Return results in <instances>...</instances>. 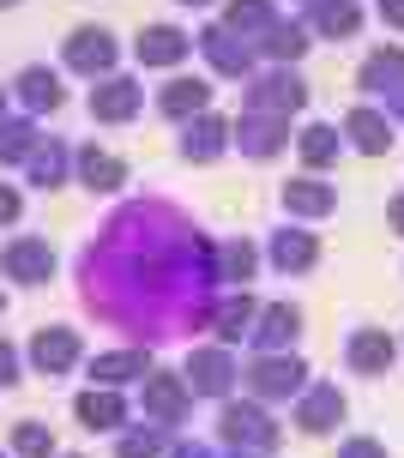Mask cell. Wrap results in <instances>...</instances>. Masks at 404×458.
<instances>
[{
	"mask_svg": "<svg viewBox=\"0 0 404 458\" xmlns=\"http://www.w3.org/2000/svg\"><path fill=\"white\" fill-rule=\"evenodd\" d=\"M211 253L218 248L169 199H133L79 253L85 308L121 332H133L139 344L200 332V326H211V308L224 296Z\"/></svg>",
	"mask_w": 404,
	"mask_h": 458,
	"instance_id": "obj_1",
	"label": "cell"
},
{
	"mask_svg": "<svg viewBox=\"0 0 404 458\" xmlns=\"http://www.w3.org/2000/svg\"><path fill=\"white\" fill-rule=\"evenodd\" d=\"M181 380H187L193 398H229V386L242 380V368L229 356V344H200V350L187 356V368H181Z\"/></svg>",
	"mask_w": 404,
	"mask_h": 458,
	"instance_id": "obj_2",
	"label": "cell"
},
{
	"mask_svg": "<svg viewBox=\"0 0 404 458\" xmlns=\"http://www.w3.org/2000/svg\"><path fill=\"white\" fill-rule=\"evenodd\" d=\"M242 380H247V392H254V398L278 404V398H296V392L308 386V368L278 350V356H254V362L242 368Z\"/></svg>",
	"mask_w": 404,
	"mask_h": 458,
	"instance_id": "obj_3",
	"label": "cell"
},
{
	"mask_svg": "<svg viewBox=\"0 0 404 458\" xmlns=\"http://www.w3.org/2000/svg\"><path fill=\"white\" fill-rule=\"evenodd\" d=\"M218 435H224L229 453H271V446H278V422H271L260 404H224Z\"/></svg>",
	"mask_w": 404,
	"mask_h": 458,
	"instance_id": "obj_4",
	"label": "cell"
},
{
	"mask_svg": "<svg viewBox=\"0 0 404 458\" xmlns=\"http://www.w3.org/2000/svg\"><path fill=\"white\" fill-rule=\"evenodd\" d=\"M308 103V85L296 72H266V79H247V114H284Z\"/></svg>",
	"mask_w": 404,
	"mask_h": 458,
	"instance_id": "obj_5",
	"label": "cell"
},
{
	"mask_svg": "<svg viewBox=\"0 0 404 458\" xmlns=\"http://www.w3.org/2000/svg\"><path fill=\"white\" fill-rule=\"evenodd\" d=\"M187 411H193V392L181 374H145V422L176 428V422H187Z\"/></svg>",
	"mask_w": 404,
	"mask_h": 458,
	"instance_id": "obj_6",
	"label": "cell"
},
{
	"mask_svg": "<svg viewBox=\"0 0 404 458\" xmlns=\"http://www.w3.org/2000/svg\"><path fill=\"white\" fill-rule=\"evenodd\" d=\"M229 145H242V157L266 163L290 145V121H284V114H242V121L229 127Z\"/></svg>",
	"mask_w": 404,
	"mask_h": 458,
	"instance_id": "obj_7",
	"label": "cell"
},
{
	"mask_svg": "<svg viewBox=\"0 0 404 458\" xmlns=\"http://www.w3.org/2000/svg\"><path fill=\"white\" fill-rule=\"evenodd\" d=\"M115 61H121V43H115L109 30L85 24V30H73V37H67V67L73 72H85V79H109Z\"/></svg>",
	"mask_w": 404,
	"mask_h": 458,
	"instance_id": "obj_8",
	"label": "cell"
},
{
	"mask_svg": "<svg viewBox=\"0 0 404 458\" xmlns=\"http://www.w3.org/2000/svg\"><path fill=\"white\" fill-rule=\"evenodd\" d=\"M0 272L19 277V284H48L55 277V248H48L43 235H19V242H6V253H0Z\"/></svg>",
	"mask_w": 404,
	"mask_h": 458,
	"instance_id": "obj_9",
	"label": "cell"
},
{
	"mask_svg": "<svg viewBox=\"0 0 404 458\" xmlns=\"http://www.w3.org/2000/svg\"><path fill=\"white\" fill-rule=\"evenodd\" d=\"M338 422H344V392H338L332 380L302 386V398H296V428H302V435H326Z\"/></svg>",
	"mask_w": 404,
	"mask_h": 458,
	"instance_id": "obj_10",
	"label": "cell"
},
{
	"mask_svg": "<svg viewBox=\"0 0 404 458\" xmlns=\"http://www.w3.org/2000/svg\"><path fill=\"white\" fill-rule=\"evenodd\" d=\"M296 332H302V314H296L290 301H271V308H260L254 314V332H247V344L260 350V356H278V350H290Z\"/></svg>",
	"mask_w": 404,
	"mask_h": 458,
	"instance_id": "obj_11",
	"label": "cell"
},
{
	"mask_svg": "<svg viewBox=\"0 0 404 458\" xmlns=\"http://www.w3.org/2000/svg\"><path fill=\"white\" fill-rule=\"evenodd\" d=\"M200 48H205V61L224 72V79H247L254 72V48L229 30V24H211V30H200Z\"/></svg>",
	"mask_w": 404,
	"mask_h": 458,
	"instance_id": "obj_12",
	"label": "cell"
},
{
	"mask_svg": "<svg viewBox=\"0 0 404 458\" xmlns=\"http://www.w3.org/2000/svg\"><path fill=\"white\" fill-rule=\"evenodd\" d=\"M73 416L85 422L90 435H109V428L127 422V398H121L115 386H85L79 398H73Z\"/></svg>",
	"mask_w": 404,
	"mask_h": 458,
	"instance_id": "obj_13",
	"label": "cell"
},
{
	"mask_svg": "<svg viewBox=\"0 0 404 458\" xmlns=\"http://www.w3.org/2000/svg\"><path fill=\"white\" fill-rule=\"evenodd\" d=\"M73 362H79V332L73 326H43L30 338V368L37 374H67Z\"/></svg>",
	"mask_w": 404,
	"mask_h": 458,
	"instance_id": "obj_14",
	"label": "cell"
},
{
	"mask_svg": "<svg viewBox=\"0 0 404 458\" xmlns=\"http://www.w3.org/2000/svg\"><path fill=\"white\" fill-rule=\"evenodd\" d=\"M139 103H145V85H133V79H103V85H90V114H97V121H133L139 114Z\"/></svg>",
	"mask_w": 404,
	"mask_h": 458,
	"instance_id": "obj_15",
	"label": "cell"
},
{
	"mask_svg": "<svg viewBox=\"0 0 404 458\" xmlns=\"http://www.w3.org/2000/svg\"><path fill=\"white\" fill-rule=\"evenodd\" d=\"M229 151V121H218V114L205 109L187 121V133H181V157L187 163H211V157H224Z\"/></svg>",
	"mask_w": 404,
	"mask_h": 458,
	"instance_id": "obj_16",
	"label": "cell"
},
{
	"mask_svg": "<svg viewBox=\"0 0 404 458\" xmlns=\"http://www.w3.org/2000/svg\"><path fill=\"white\" fill-rule=\"evenodd\" d=\"M73 169H79V182L90 193H115V187L127 182V163L115 157V151H103V145H79L73 151Z\"/></svg>",
	"mask_w": 404,
	"mask_h": 458,
	"instance_id": "obj_17",
	"label": "cell"
},
{
	"mask_svg": "<svg viewBox=\"0 0 404 458\" xmlns=\"http://www.w3.org/2000/svg\"><path fill=\"white\" fill-rule=\"evenodd\" d=\"M187 48H193L187 30H176V24H151V30H139L133 55L145 61V67H176V61H187Z\"/></svg>",
	"mask_w": 404,
	"mask_h": 458,
	"instance_id": "obj_18",
	"label": "cell"
},
{
	"mask_svg": "<svg viewBox=\"0 0 404 458\" xmlns=\"http://www.w3.org/2000/svg\"><path fill=\"white\" fill-rule=\"evenodd\" d=\"M254 314H260V301L247 296V290H229V296H218V308H211L218 344H242L247 332H254Z\"/></svg>",
	"mask_w": 404,
	"mask_h": 458,
	"instance_id": "obj_19",
	"label": "cell"
},
{
	"mask_svg": "<svg viewBox=\"0 0 404 458\" xmlns=\"http://www.w3.org/2000/svg\"><path fill=\"white\" fill-rule=\"evenodd\" d=\"M151 362H145V350H109V356H90V386H127V380H145Z\"/></svg>",
	"mask_w": 404,
	"mask_h": 458,
	"instance_id": "obj_20",
	"label": "cell"
},
{
	"mask_svg": "<svg viewBox=\"0 0 404 458\" xmlns=\"http://www.w3.org/2000/svg\"><path fill=\"white\" fill-rule=\"evenodd\" d=\"M344 139H350L357 151H368V157H381L386 145H392V114H381V109H350V114H344Z\"/></svg>",
	"mask_w": 404,
	"mask_h": 458,
	"instance_id": "obj_21",
	"label": "cell"
},
{
	"mask_svg": "<svg viewBox=\"0 0 404 458\" xmlns=\"http://www.w3.org/2000/svg\"><path fill=\"white\" fill-rule=\"evenodd\" d=\"M392 356H399V344L386 338L381 326H362L357 338H350V368H357V374H386Z\"/></svg>",
	"mask_w": 404,
	"mask_h": 458,
	"instance_id": "obj_22",
	"label": "cell"
},
{
	"mask_svg": "<svg viewBox=\"0 0 404 458\" xmlns=\"http://www.w3.org/2000/svg\"><path fill=\"white\" fill-rule=\"evenodd\" d=\"M19 103L30 114H55L61 103H67V91H61V79H55L48 67H24L19 72Z\"/></svg>",
	"mask_w": 404,
	"mask_h": 458,
	"instance_id": "obj_23",
	"label": "cell"
},
{
	"mask_svg": "<svg viewBox=\"0 0 404 458\" xmlns=\"http://www.w3.org/2000/svg\"><path fill=\"white\" fill-rule=\"evenodd\" d=\"M158 109L169 114V121H193V114L211 109V85H205V79H176V85H163Z\"/></svg>",
	"mask_w": 404,
	"mask_h": 458,
	"instance_id": "obj_24",
	"label": "cell"
},
{
	"mask_svg": "<svg viewBox=\"0 0 404 458\" xmlns=\"http://www.w3.org/2000/svg\"><path fill=\"white\" fill-rule=\"evenodd\" d=\"M314 259H320V242L308 229H278V235H271V266H278V272H308Z\"/></svg>",
	"mask_w": 404,
	"mask_h": 458,
	"instance_id": "obj_25",
	"label": "cell"
},
{
	"mask_svg": "<svg viewBox=\"0 0 404 458\" xmlns=\"http://www.w3.org/2000/svg\"><path fill=\"white\" fill-rule=\"evenodd\" d=\"M254 242H218V253H211V272H218V290H242L247 277H254Z\"/></svg>",
	"mask_w": 404,
	"mask_h": 458,
	"instance_id": "obj_26",
	"label": "cell"
},
{
	"mask_svg": "<svg viewBox=\"0 0 404 458\" xmlns=\"http://www.w3.org/2000/svg\"><path fill=\"white\" fill-rule=\"evenodd\" d=\"M357 24H362V13H357V0H314L308 6V30H320V37H357Z\"/></svg>",
	"mask_w": 404,
	"mask_h": 458,
	"instance_id": "obj_27",
	"label": "cell"
},
{
	"mask_svg": "<svg viewBox=\"0 0 404 458\" xmlns=\"http://www.w3.org/2000/svg\"><path fill=\"white\" fill-rule=\"evenodd\" d=\"M24 169H30V187H61L67 182V169H73V151L67 145H61V139H43V145H37V151H30V163H24Z\"/></svg>",
	"mask_w": 404,
	"mask_h": 458,
	"instance_id": "obj_28",
	"label": "cell"
},
{
	"mask_svg": "<svg viewBox=\"0 0 404 458\" xmlns=\"http://www.w3.org/2000/svg\"><path fill=\"white\" fill-rule=\"evenodd\" d=\"M404 85V48H381L362 61V91L368 97H392Z\"/></svg>",
	"mask_w": 404,
	"mask_h": 458,
	"instance_id": "obj_29",
	"label": "cell"
},
{
	"mask_svg": "<svg viewBox=\"0 0 404 458\" xmlns=\"http://www.w3.org/2000/svg\"><path fill=\"white\" fill-rule=\"evenodd\" d=\"M332 206L338 193L326 182H284V211H296V217H326Z\"/></svg>",
	"mask_w": 404,
	"mask_h": 458,
	"instance_id": "obj_30",
	"label": "cell"
},
{
	"mask_svg": "<svg viewBox=\"0 0 404 458\" xmlns=\"http://www.w3.org/2000/svg\"><path fill=\"white\" fill-rule=\"evenodd\" d=\"M224 24L236 30V37H266L271 24H278V13H271V0H229Z\"/></svg>",
	"mask_w": 404,
	"mask_h": 458,
	"instance_id": "obj_31",
	"label": "cell"
},
{
	"mask_svg": "<svg viewBox=\"0 0 404 458\" xmlns=\"http://www.w3.org/2000/svg\"><path fill=\"white\" fill-rule=\"evenodd\" d=\"M37 145H43V133H37V121H30V114L0 121V163H30Z\"/></svg>",
	"mask_w": 404,
	"mask_h": 458,
	"instance_id": "obj_32",
	"label": "cell"
},
{
	"mask_svg": "<svg viewBox=\"0 0 404 458\" xmlns=\"http://www.w3.org/2000/svg\"><path fill=\"white\" fill-rule=\"evenodd\" d=\"M338 145H344V133H338V127H326V121L302 127V139H296V151H302V163H308V169H326V163L338 157Z\"/></svg>",
	"mask_w": 404,
	"mask_h": 458,
	"instance_id": "obj_33",
	"label": "cell"
},
{
	"mask_svg": "<svg viewBox=\"0 0 404 458\" xmlns=\"http://www.w3.org/2000/svg\"><path fill=\"white\" fill-rule=\"evenodd\" d=\"M163 453H169V440H163L158 422H139V428H127L115 440V458H163Z\"/></svg>",
	"mask_w": 404,
	"mask_h": 458,
	"instance_id": "obj_34",
	"label": "cell"
},
{
	"mask_svg": "<svg viewBox=\"0 0 404 458\" xmlns=\"http://www.w3.org/2000/svg\"><path fill=\"white\" fill-rule=\"evenodd\" d=\"M308 48V30L302 24H271L266 37H260V55H271V61H296Z\"/></svg>",
	"mask_w": 404,
	"mask_h": 458,
	"instance_id": "obj_35",
	"label": "cell"
},
{
	"mask_svg": "<svg viewBox=\"0 0 404 458\" xmlns=\"http://www.w3.org/2000/svg\"><path fill=\"white\" fill-rule=\"evenodd\" d=\"M13 453L19 458H55V435H48L43 422H19L13 428Z\"/></svg>",
	"mask_w": 404,
	"mask_h": 458,
	"instance_id": "obj_36",
	"label": "cell"
},
{
	"mask_svg": "<svg viewBox=\"0 0 404 458\" xmlns=\"http://www.w3.org/2000/svg\"><path fill=\"white\" fill-rule=\"evenodd\" d=\"M19 211H24L19 187H6V182H0V229H6V224H19Z\"/></svg>",
	"mask_w": 404,
	"mask_h": 458,
	"instance_id": "obj_37",
	"label": "cell"
},
{
	"mask_svg": "<svg viewBox=\"0 0 404 458\" xmlns=\"http://www.w3.org/2000/svg\"><path fill=\"white\" fill-rule=\"evenodd\" d=\"M13 380H19V344L0 338V386H13Z\"/></svg>",
	"mask_w": 404,
	"mask_h": 458,
	"instance_id": "obj_38",
	"label": "cell"
},
{
	"mask_svg": "<svg viewBox=\"0 0 404 458\" xmlns=\"http://www.w3.org/2000/svg\"><path fill=\"white\" fill-rule=\"evenodd\" d=\"M338 458H386V446H381V440H344Z\"/></svg>",
	"mask_w": 404,
	"mask_h": 458,
	"instance_id": "obj_39",
	"label": "cell"
},
{
	"mask_svg": "<svg viewBox=\"0 0 404 458\" xmlns=\"http://www.w3.org/2000/svg\"><path fill=\"white\" fill-rule=\"evenodd\" d=\"M163 458H218V453H211V446H200V440H176Z\"/></svg>",
	"mask_w": 404,
	"mask_h": 458,
	"instance_id": "obj_40",
	"label": "cell"
},
{
	"mask_svg": "<svg viewBox=\"0 0 404 458\" xmlns=\"http://www.w3.org/2000/svg\"><path fill=\"white\" fill-rule=\"evenodd\" d=\"M381 19H386V24H399V30H404V0H381Z\"/></svg>",
	"mask_w": 404,
	"mask_h": 458,
	"instance_id": "obj_41",
	"label": "cell"
},
{
	"mask_svg": "<svg viewBox=\"0 0 404 458\" xmlns=\"http://www.w3.org/2000/svg\"><path fill=\"white\" fill-rule=\"evenodd\" d=\"M386 217H392V229L404 235V199H392V206H386Z\"/></svg>",
	"mask_w": 404,
	"mask_h": 458,
	"instance_id": "obj_42",
	"label": "cell"
},
{
	"mask_svg": "<svg viewBox=\"0 0 404 458\" xmlns=\"http://www.w3.org/2000/svg\"><path fill=\"white\" fill-rule=\"evenodd\" d=\"M392 109H399V121H404V85H399V91H392Z\"/></svg>",
	"mask_w": 404,
	"mask_h": 458,
	"instance_id": "obj_43",
	"label": "cell"
},
{
	"mask_svg": "<svg viewBox=\"0 0 404 458\" xmlns=\"http://www.w3.org/2000/svg\"><path fill=\"white\" fill-rule=\"evenodd\" d=\"M229 458H271V453H229Z\"/></svg>",
	"mask_w": 404,
	"mask_h": 458,
	"instance_id": "obj_44",
	"label": "cell"
},
{
	"mask_svg": "<svg viewBox=\"0 0 404 458\" xmlns=\"http://www.w3.org/2000/svg\"><path fill=\"white\" fill-rule=\"evenodd\" d=\"M0 121H6V91H0Z\"/></svg>",
	"mask_w": 404,
	"mask_h": 458,
	"instance_id": "obj_45",
	"label": "cell"
},
{
	"mask_svg": "<svg viewBox=\"0 0 404 458\" xmlns=\"http://www.w3.org/2000/svg\"><path fill=\"white\" fill-rule=\"evenodd\" d=\"M0 314H6V290H0Z\"/></svg>",
	"mask_w": 404,
	"mask_h": 458,
	"instance_id": "obj_46",
	"label": "cell"
},
{
	"mask_svg": "<svg viewBox=\"0 0 404 458\" xmlns=\"http://www.w3.org/2000/svg\"><path fill=\"white\" fill-rule=\"evenodd\" d=\"M181 6H205V0H181Z\"/></svg>",
	"mask_w": 404,
	"mask_h": 458,
	"instance_id": "obj_47",
	"label": "cell"
},
{
	"mask_svg": "<svg viewBox=\"0 0 404 458\" xmlns=\"http://www.w3.org/2000/svg\"><path fill=\"white\" fill-rule=\"evenodd\" d=\"M0 6H19V0H0Z\"/></svg>",
	"mask_w": 404,
	"mask_h": 458,
	"instance_id": "obj_48",
	"label": "cell"
},
{
	"mask_svg": "<svg viewBox=\"0 0 404 458\" xmlns=\"http://www.w3.org/2000/svg\"><path fill=\"white\" fill-rule=\"evenodd\" d=\"M61 458H79V453H61Z\"/></svg>",
	"mask_w": 404,
	"mask_h": 458,
	"instance_id": "obj_49",
	"label": "cell"
},
{
	"mask_svg": "<svg viewBox=\"0 0 404 458\" xmlns=\"http://www.w3.org/2000/svg\"><path fill=\"white\" fill-rule=\"evenodd\" d=\"M0 458H6V453H0Z\"/></svg>",
	"mask_w": 404,
	"mask_h": 458,
	"instance_id": "obj_50",
	"label": "cell"
}]
</instances>
